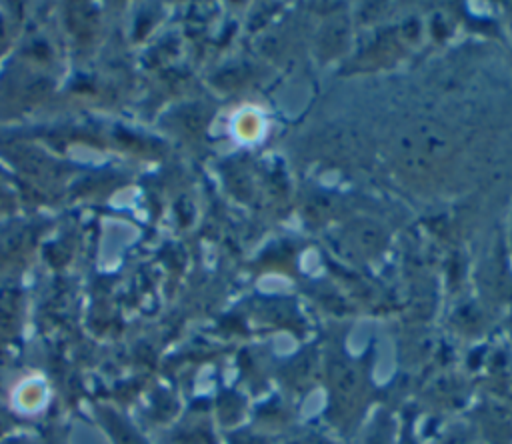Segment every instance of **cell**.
<instances>
[{
	"label": "cell",
	"mask_w": 512,
	"mask_h": 444,
	"mask_svg": "<svg viewBox=\"0 0 512 444\" xmlns=\"http://www.w3.org/2000/svg\"><path fill=\"white\" fill-rule=\"evenodd\" d=\"M448 152V140L432 130H418L402 142V158L406 168L428 172Z\"/></svg>",
	"instance_id": "1"
},
{
	"label": "cell",
	"mask_w": 512,
	"mask_h": 444,
	"mask_svg": "<svg viewBox=\"0 0 512 444\" xmlns=\"http://www.w3.org/2000/svg\"><path fill=\"white\" fill-rule=\"evenodd\" d=\"M346 240L352 244L354 250H362V252H374L382 246V232L372 226V224H354L350 230H348V236Z\"/></svg>",
	"instance_id": "2"
},
{
	"label": "cell",
	"mask_w": 512,
	"mask_h": 444,
	"mask_svg": "<svg viewBox=\"0 0 512 444\" xmlns=\"http://www.w3.org/2000/svg\"><path fill=\"white\" fill-rule=\"evenodd\" d=\"M332 376H334V386H336L340 396L350 394V392L356 390V384H358L356 382V372L348 364H338Z\"/></svg>",
	"instance_id": "3"
}]
</instances>
